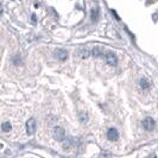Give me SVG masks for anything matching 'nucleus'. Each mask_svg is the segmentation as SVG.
<instances>
[{"label": "nucleus", "instance_id": "obj_1", "mask_svg": "<svg viewBox=\"0 0 158 158\" xmlns=\"http://www.w3.org/2000/svg\"><path fill=\"white\" fill-rule=\"evenodd\" d=\"M52 136H54V138H55L57 141H63V140H64V137H65V132H64V130H63L62 127L57 126V127L54 128Z\"/></svg>", "mask_w": 158, "mask_h": 158}, {"label": "nucleus", "instance_id": "obj_2", "mask_svg": "<svg viewBox=\"0 0 158 158\" xmlns=\"http://www.w3.org/2000/svg\"><path fill=\"white\" fill-rule=\"evenodd\" d=\"M156 126V122L154 120L151 118V117H146L144 120H143V127L146 130V131H152Z\"/></svg>", "mask_w": 158, "mask_h": 158}, {"label": "nucleus", "instance_id": "obj_3", "mask_svg": "<svg viewBox=\"0 0 158 158\" xmlns=\"http://www.w3.org/2000/svg\"><path fill=\"white\" fill-rule=\"evenodd\" d=\"M105 61H106L109 65H113V67H115V65L118 64V58H117L115 54H113V52H106Z\"/></svg>", "mask_w": 158, "mask_h": 158}, {"label": "nucleus", "instance_id": "obj_4", "mask_svg": "<svg viewBox=\"0 0 158 158\" xmlns=\"http://www.w3.org/2000/svg\"><path fill=\"white\" fill-rule=\"evenodd\" d=\"M35 131H36V120L33 118H31L26 121V133L29 136H31L35 133Z\"/></svg>", "mask_w": 158, "mask_h": 158}, {"label": "nucleus", "instance_id": "obj_5", "mask_svg": "<svg viewBox=\"0 0 158 158\" xmlns=\"http://www.w3.org/2000/svg\"><path fill=\"white\" fill-rule=\"evenodd\" d=\"M107 138L111 141H117L119 139V132L117 131V128H109L107 132Z\"/></svg>", "mask_w": 158, "mask_h": 158}, {"label": "nucleus", "instance_id": "obj_6", "mask_svg": "<svg viewBox=\"0 0 158 158\" xmlns=\"http://www.w3.org/2000/svg\"><path fill=\"white\" fill-rule=\"evenodd\" d=\"M99 17H100V9L98 6H95L91 10V19H92L93 23H96Z\"/></svg>", "mask_w": 158, "mask_h": 158}, {"label": "nucleus", "instance_id": "obj_7", "mask_svg": "<svg viewBox=\"0 0 158 158\" xmlns=\"http://www.w3.org/2000/svg\"><path fill=\"white\" fill-rule=\"evenodd\" d=\"M55 56H56V58L59 59V61H65V59L68 58V52H67L65 50L57 49V50L55 51Z\"/></svg>", "mask_w": 158, "mask_h": 158}, {"label": "nucleus", "instance_id": "obj_8", "mask_svg": "<svg viewBox=\"0 0 158 158\" xmlns=\"http://www.w3.org/2000/svg\"><path fill=\"white\" fill-rule=\"evenodd\" d=\"M78 120H80L81 124H86V122H88V120H89V115H88V113H87V112H80V113H78Z\"/></svg>", "mask_w": 158, "mask_h": 158}, {"label": "nucleus", "instance_id": "obj_9", "mask_svg": "<svg viewBox=\"0 0 158 158\" xmlns=\"http://www.w3.org/2000/svg\"><path fill=\"white\" fill-rule=\"evenodd\" d=\"M139 83H140V88L141 89H149L150 88V82H149V80L146 77H141Z\"/></svg>", "mask_w": 158, "mask_h": 158}, {"label": "nucleus", "instance_id": "obj_10", "mask_svg": "<svg viewBox=\"0 0 158 158\" xmlns=\"http://www.w3.org/2000/svg\"><path fill=\"white\" fill-rule=\"evenodd\" d=\"M91 51H92V55H93V56H95V57H99V56H101V55L104 54V51H102L99 46H94Z\"/></svg>", "mask_w": 158, "mask_h": 158}, {"label": "nucleus", "instance_id": "obj_11", "mask_svg": "<svg viewBox=\"0 0 158 158\" xmlns=\"http://www.w3.org/2000/svg\"><path fill=\"white\" fill-rule=\"evenodd\" d=\"M11 130H12V125H11L9 121L3 122V125H1V131H3V132H10Z\"/></svg>", "mask_w": 158, "mask_h": 158}, {"label": "nucleus", "instance_id": "obj_12", "mask_svg": "<svg viewBox=\"0 0 158 158\" xmlns=\"http://www.w3.org/2000/svg\"><path fill=\"white\" fill-rule=\"evenodd\" d=\"M70 145H71V141H70V140H64V143H63V149H69Z\"/></svg>", "mask_w": 158, "mask_h": 158}, {"label": "nucleus", "instance_id": "obj_13", "mask_svg": "<svg viewBox=\"0 0 158 158\" xmlns=\"http://www.w3.org/2000/svg\"><path fill=\"white\" fill-rule=\"evenodd\" d=\"M32 22L36 23V16H35V14H32Z\"/></svg>", "mask_w": 158, "mask_h": 158}]
</instances>
